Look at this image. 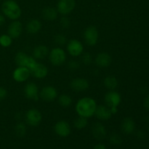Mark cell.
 Here are the masks:
<instances>
[{
    "mask_svg": "<svg viewBox=\"0 0 149 149\" xmlns=\"http://www.w3.org/2000/svg\"><path fill=\"white\" fill-rule=\"evenodd\" d=\"M97 104L94 99L89 97H83L77 102L76 105V111L79 116L87 119L94 116Z\"/></svg>",
    "mask_w": 149,
    "mask_h": 149,
    "instance_id": "1",
    "label": "cell"
},
{
    "mask_svg": "<svg viewBox=\"0 0 149 149\" xmlns=\"http://www.w3.org/2000/svg\"><path fill=\"white\" fill-rule=\"evenodd\" d=\"M1 10L5 16L11 20H17L21 15V9L15 0H5L1 5Z\"/></svg>",
    "mask_w": 149,
    "mask_h": 149,
    "instance_id": "2",
    "label": "cell"
},
{
    "mask_svg": "<svg viewBox=\"0 0 149 149\" xmlns=\"http://www.w3.org/2000/svg\"><path fill=\"white\" fill-rule=\"evenodd\" d=\"M122 101L120 94L114 90H111L105 95V102L110 109L112 114H116L118 111L117 107Z\"/></svg>",
    "mask_w": 149,
    "mask_h": 149,
    "instance_id": "3",
    "label": "cell"
},
{
    "mask_svg": "<svg viewBox=\"0 0 149 149\" xmlns=\"http://www.w3.org/2000/svg\"><path fill=\"white\" fill-rule=\"evenodd\" d=\"M15 61L17 66L26 67L29 71L36 64V61L33 56H29L23 52H18L15 55Z\"/></svg>",
    "mask_w": 149,
    "mask_h": 149,
    "instance_id": "4",
    "label": "cell"
},
{
    "mask_svg": "<svg viewBox=\"0 0 149 149\" xmlns=\"http://www.w3.org/2000/svg\"><path fill=\"white\" fill-rule=\"evenodd\" d=\"M49 59L52 65L59 66L65 63L66 60V54L62 48H53L49 54Z\"/></svg>",
    "mask_w": 149,
    "mask_h": 149,
    "instance_id": "5",
    "label": "cell"
},
{
    "mask_svg": "<svg viewBox=\"0 0 149 149\" xmlns=\"http://www.w3.org/2000/svg\"><path fill=\"white\" fill-rule=\"evenodd\" d=\"M83 36H84V39L87 45L95 46L98 41V31L95 26H88L84 31Z\"/></svg>",
    "mask_w": 149,
    "mask_h": 149,
    "instance_id": "6",
    "label": "cell"
},
{
    "mask_svg": "<svg viewBox=\"0 0 149 149\" xmlns=\"http://www.w3.org/2000/svg\"><path fill=\"white\" fill-rule=\"evenodd\" d=\"M25 119L29 126L37 127L42 122V115L38 109H31L26 113Z\"/></svg>",
    "mask_w": 149,
    "mask_h": 149,
    "instance_id": "7",
    "label": "cell"
},
{
    "mask_svg": "<svg viewBox=\"0 0 149 149\" xmlns=\"http://www.w3.org/2000/svg\"><path fill=\"white\" fill-rule=\"evenodd\" d=\"M76 7L75 0H59L57 4V10L63 15L70 14Z\"/></svg>",
    "mask_w": 149,
    "mask_h": 149,
    "instance_id": "8",
    "label": "cell"
},
{
    "mask_svg": "<svg viewBox=\"0 0 149 149\" xmlns=\"http://www.w3.org/2000/svg\"><path fill=\"white\" fill-rule=\"evenodd\" d=\"M67 50L72 56L78 57L83 52L84 47L80 41L77 39H71L67 44Z\"/></svg>",
    "mask_w": 149,
    "mask_h": 149,
    "instance_id": "9",
    "label": "cell"
},
{
    "mask_svg": "<svg viewBox=\"0 0 149 149\" xmlns=\"http://www.w3.org/2000/svg\"><path fill=\"white\" fill-rule=\"evenodd\" d=\"M54 130L58 136L61 138H66L71 133V127L66 121L61 120L55 125Z\"/></svg>",
    "mask_w": 149,
    "mask_h": 149,
    "instance_id": "10",
    "label": "cell"
},
{
    "mask_svg": "<svg viewBox=\"0 0 149 149\" xmlns=\"http://www.w3.org/2000/svg\"><path fill=\"white\" fill-rule=\"evenodd\" d=\"M25 96L28 99L37 101L39 99V92L37 85L33 82H29L24 88Z\"/></svg>",
    "mask_w": 149,
    "mask_h": 149,
    "instance_id": "11",
    "label": "cell"
},
{
    "mask_svg": "<svg viewBox=\"0 0 149 149\" xmlns=\"http://www.w3.org/2000/svg\"><path fill=\"white\" fill-rule=\"evenodd\" d=\"M40 97L43 100L47 102L53 101L58 96V92L54 87L52 86H47L43 87L39 93Z\"/></svg>",
    "mask_w": 149,
    "mask_h": 149,
    "instance_id": "12",
    "label": "cell"
},
{
    "mask_svg": "<svg viewBox=\"0 0 149 149\" xmlns=\"http://www.w3.org/2000/svg\"><path fill=\"white\" fill-rule=\"evenodd\" d=\"M31 75L30 71L26 67L18 66L14 71L13 74V79L17 82H23L29 78Z\"/></svg>",
    "mask_w": 149,
    "mask_h": 149,
    "instance_id": "13",
    "label": "cell"
},
{
    "mask_svg": "<svg viewBox=\"0 0 149 149\" xmlns=\"http://www.w3.org/2000/svg\"><path fill=\"white\" fill-rule=\"evenodd\" d=\"M70 87L74 91L83 92L89 88V82L84 78H76L71 81Z\"/></svg>",
    "mask_w": 149,
    "mask_h": 149,
    "instance_id": "14",
    "label": "cell"
},
{
    "mask_svg": "<svg viewBox=\"0 0 149 149\" xmlns=\"http://www.w3.org/2000/svg\"><path fill=\"white\" fill-rule=\"evenodd\" d=\"M94 115L99 120L107 121L111 118V116L113 114L111 113L110 109L108 106L100 105V106H97Z\"/></svg>",
    "mask_w": 149,
    "mask_h": 149,
    "instance_id": "15",
    "label": "cell"
},
{
    "mask_svg": "<svg viewBox=\"0 0 149 149\" xmlns=\"http://www.w3.org/2000/svg\"><path fill=\"white\" fill-rule=\"evenodd\" d=\"M23 31V26L18 20L12 22L8 27V35L12 39H17L20 36Z\"/></svg>",
    "mask_w": 149,
    "mask_h": 149,
    "instance_id": "16",
    "label": "cell"
},
{
    "mask_svg": "<svg viewBox=\"0 0 149 149\" xmlns=\"http://www.w3.org/2000/svg\"><path fill=\"white\" fill-rule=\"evenodd\" d=\"M30 73L35 78L43 79L47 75L48 69L46 65H45L44 64L36 63L33 68L30 70Z\"/></svg>",
    "mask_w": 149,
    "mask_h": 149,
    "instance_id": "17",
    "label": "cell"
},
{
    "mask_svg": "<svg viewBox=\"0 0 149 149\" xmlns=\"http://www.w3.org/2000/svg\"><path fill=\"white\" fill-rule=\"evenodd\" d=\"M92 134L95 139L102 141L106 136V130L100 122H95L92 127Z\"/></svg>",
    "mask_w": 149,
    "mask_h": 149,
    "instance_id": "18",
    "label": "cell"
},
{
    "mask_svg": "<svg viewBox=\"0 0 149 149\" xmlns=\"http://www.w3.org/2000/svg\"><path fill=\"white\" fill-rule=\"evenodd\" d=\"M111 57L106 52H101L96 56L95 63L100 68H107L111 63Z\"/></svg>",
    "mask_w": 149,
    "mask_h": 149,
    "instance_id": "19",
    "label": "cell"
},
{
    "mask_svg": "<svg viewBox=\"0 0 149 149\" xmlns=\"http://www.w3.org/2000/svg\"><path fill=\"white\" fill-rule=\"evenodd\" d=\"M135 128V124L133 119L130 117H127L123 119L121 125V129L125 134L130 135L134 132Z\"/></svg>",
    "mask_w": 149,
    "mask_h": 149,
    "instance_id": "20",
    "label": "cell"
},
{
    "mask_svg": "<svg viewBox=\"0 0 149 149\" xmlns=\"http://www.w3.org/2000/svg\"><path fill=\"white\" fill-rule=\"evenodd\" d=\"M42 29V23L37 19H32L26 25V31L30 34H36Z\"/></svg>",
    "mask_w": 149,
    "mask_h": 149,
    "instance_id": "21",
    "label": "cell"
},
{
    "mask_svg": "<svg viewBox=\"0 0 149 149\" xmlns=\"http://www.w3.org/2000/svg\"><path fill=\"white\" fill-rule=\"evenodd\" d=\"M58 10L52 7H47L42 10V17L49 21H53L58 17Z\"/></svg>",
    "mask_w": 149,
    "mask_h": 149,
    "instance_id": "22",
    "label": "cell"
},
{
    "mask_svg": "<svg viewBox=\"0 0 149 149\" xmlns=\"http://www.w3.org/2000/svg\"><path fill=\"white\" fill-rule=\"evenodd\" d=\"M49 54V49L45 45H39L34 48L33 52V57L35 59L42 60L46 58Z\"/></svg>",
    "mask_w": 149,
    "mask_h": 149,
    "instance_id": "23",
    "label": "cell"
},
{
    "mask_svg": "<svg viewBox=\"0 0 149 149\" xmlns=\"http://www.w3.org/2000/svg\"><path fill=\"white\" fill-rule=\"evenodd\" d=\"M103 83H104L105 87L110 90H113L118 86L117 79H116V77H112V76H109V77H106L104 79Z\"/></svg>",
    "mask_w": 149,
    "mask_h": 149,
    "instance_id": "24",
    "label": "cell"
},
{
    "mask_svg": "<svg viewBox=\"0 0 149 149\" xmlns=\"http://www.w3.org/2000/svg\"><path fill=\"white\" fill-rule=\"evenodd\" d=\"M58 103L62 107H68L72 103V98L68 95H61L58 97Z\"/></svg>",
    "mask_w": 149,
    "mask_h": 149,
    "instance_id": "25",
    "label": "cell"
},
{
    "mask_svg": "<svg viewBox=\"0 0 149 149\" xmlns=\"http://www.w3.org/2000/svg\"><path fill=\"white\" fill-rule=\"evenodd\" d=\"M88 122H87V119L83 116H79L76 120L74 121V127L78 130H82L87 127Z\"/></svg>",
    "mask_w": 149,
    "mask_h": 149,
    "instance_id": "26",
    "label": "cell"
},
{
    "mask_svg": "<svg viewBox=\"0 0 149 149\" xmlns=\"http://www.w3.org/2000/svg\"><path fill=\"white\" fill-rule=\"evenodd\" d=\"M15 132L16 135L19 138H22V137L25 136L26 133V125L23 122H20V123L17 124L15 127Z\"/></svg>",
    "mask_w": 149,
    "mask_h": 149,
    "instance_id": "27",
    "label": "cell"
},
{
    "mask_svg": "<svg viewBox=\"0 0 149 149\" xmlns=\"http://www.w3.org/2000/svg\"><path fill=\"white\" fill-rule=\"evenodd\" d=\"M13 39L7 34H3L0 36V45L3 47H8L12 45Z\"/></svg>",
    "mask_w": 149,
    "mask_h": 149,
    "instance_id": "28",
    "label": "cell"
},
{
    "mask_svg": "<svg viewBox=\"0 0 149 149\" xmlns=\"http://www.w3.org/2000/svg\"><path fill=\"white\" fill-rule=\"evenodd\" d=\"M55 43L58 45L59 46H63V45H65L67 42V39L64 35L63 34H57L55 36Z\"/></svg>",
    "mask_w": 149,
    "mask_h": 149,
    "instance_id": "29",
    "label": "cell"
},
{
    "mask_svg": "<svg viewBox=\"0 0 149 149\" xmlns=\"http://www.w3.org/2000/svg\"><path fill=\"white\" fill-rule=\"evenodd\" d=\"M109 140H110L111 143L113 145H120L122 142V138L116 133H113L112 135H111Z\"/></svg>",
    "mask_w": 149,
    "mask_h": 149,
    "instance_id": "30",
    "label": "cell"
},
{
    "mask_svg": "<svg viewBox=\"0 0 149 149\" xmlns=\"http://www.w3.org/2000/svg\"><path fill=\"white\" fill-rule=\"evenodd\" d=\"M60 23H61V26L63 29H68L70 27V26H71V21H70V20L67 17H65V16H63L61 17Z\"/></svg>",
    "mask_w": 149,
    "mask_h": 149,
    "instance_id": "31",
    "label": "cell"
},
{
    "mask_svg": "<svg viewBox=\"0 0 149 149\" xmlns=\"http://www.w3.org/2000/svg\"><path fill=\"white\" fill-rule=\"evenodd\" d=\"M81 61L85 65H90L93 61V58L90 53H85L81 57Z\"/></svg>",
    "mask_w": 149,
    "mask_h": 149,
    "instance_id": "32",
    "label": "cell"
},
{
    "mask_svg": "<svg viewBox=\"0 0 149 149\" xmlns=\"http://www.w3.org/2000/svg\"><path fill=\"white\" fill-rule=\"evenodd\" d=\"M79 63L77 61H71L68 64V66L69 68V69L73 70V71H75V70L78 69L79 68Z\"/></svg>",
    "mask_w": 149,
    "mask_h": 149,
    "instance_id": "33",
    "label": "cell"
},
{
    "mask_svg": "<svg viewBox=\"0 0 149 149\" xmlns=\"http://www.w3.org/2000/svg\"><path fill=\"white\" fill-rule=\"evenodd\" d=\"M7 95V91L4 87H0V100H2L6 98Z\"/></svg>",
    "mask_w": 149,
    "mask_h": 149,
    "instance_id": "34",
    "label": "cell"
},
{
    "mask_svg": "<svg viewBox=\"0 0 149 149\" xmlns=\"http://www.w3.org/2000/svg\"><path fill=\"white\" fill-rule=\"evenodd\" d=\"M143 106L145 109H146L147 110H149V94L144 99Z\"/></svg>",
    "mask_w": 149,
    "mask_h": 149,
    "instance_id": "35",
    "label": "cell"
},
{
    "mask_svg": "<svg viewBox=\"0 0 149 149\" xmlns=\"http://www.w3.org/2000/svg\"><path fill=\"white\" fill-rule=\"evenodd\" d=\"M93 149H106V146L103 145V144L99 143V144H97V145L95 146Z\"/></svg>",
    "mask_w": 149,
    "mask_h": 149,
    "instance_id": "36",
    "label": "cell"
},
{
    "mask_svg": "<svg viewBox=\"0 0 149 149\" xmlns=\"http://www.w3.org/2000/svg\"><path fill=\"white\" fill-rule=\"evenodd\" d=\"M4 22H5V18H4V17L2 15L0 14V27L4 24Z\"/></svg>",
    "mask_w": 149,
    "mask_h": 149,
    "instance_id": "37",
    "label": "cell"
}]
</instances>
